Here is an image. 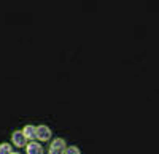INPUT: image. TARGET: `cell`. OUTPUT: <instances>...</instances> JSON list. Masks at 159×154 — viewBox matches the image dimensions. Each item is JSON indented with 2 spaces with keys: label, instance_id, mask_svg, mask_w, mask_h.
Here are the masks:
<instances>
[{
  "label": "cell",
  "instance_id": "6da1fadb",
  "mask_svg": "<svg viewBox=\"0 0 159 154\" xmlns=\"http://www.w3.org/2000/svg\"><path fill=\"white\" fill-rule=\"evenodd\" d=\"M64 148H65V142L62 138H56L49 148V154H64Z\"/></svg>",
  "mask_w": 159,
  "mask_h": 154
},
{
  "label": "cell",
  "instance_id": "7a4b0ae2",
  "mask_svg": "<svg viewBox=\"0 0 159 154\" xmlns=\"http://www.w3.org/2000/svg\"><path fill=\"white\" fill-rule=\"evenodd\" d=\"M37 137L40 138V140H49V137H51V130L48 129L46 125H38L37 127Z\"/></svg>",
  "mask_w": 159,
  "mask_h": 154
},
{
  "label": "cell",
  "instance_id": "3957f363",
  "mask_svg": "<svg viewBox=\"0 0 159 154\" xmlns=\"http://www.w3.org/2000/svg\"><path fill=\"white\" fill-rule=\"evenodd\" d=\"M13 145H16V146H25V135L24 132H13Z\"/></svg>",
  "mask_w": 159,
  "mask_h": 154
},
{
  "label": "cell",
  "instance_id": "277c9868",
  "mask_svg": "<svg viewBox=\"0 0 159 154\" xmlns=\"http://www.w3.org/2000/svg\"><path fill=\"white\" fill-rule=\"evenodd\" d=\"M27 154H43L42 145H38L37 142H32L27 145Z\"/></svg>",
  "mask_w": 159,
  "mask_h": 154
},
{
  "label": "cell",
  "instance_id": "5b68a950",
  "mask_svg": "<svg viewBox=\"0 0 159 154\" xmlns=\"http://www.w3.org/2000/svg\"><path fill=\"white\" fill-rule=\"evenodd\" d=\"M22 132H24L25 138H34V137H37V127H34V125H25Z\"/></svg>",
  "mask_w": 159,
  "mask_h": 154
},
{
  "label": "cell",
  "instance_id": "8992f818",
  "mask_svg": "<svg viewBox=\"0 0 159 154\" xmlns=\"http://www.w3.org/2000/svg\"><path fill=\"white\" fill-rule=\"evenodd\" d=\"M0 154H13L11 146L7 145V143H2V145H0Z\"/></svg>",
  "mask_w": 159,
  "mask_h": 154
},
{
  "label": "cell",
  "instance_id": "52a82bcc",
  "mask_svg": "<svg viewBox=\"0 0 159 154\" xmlns=\"http://www.w3.org/2000/svg\"><path fill=\"white\" fill-rule=\"evenodd\" d=\"M65 154H80V151H78V148H75V146H70L69 149H67V152Z\"/></svg>",
  "mask_w": 159,
  "mask_h": 154
},
{
  "label": "cell",
  "instance_id": "ba28073f",
  "mask_svg": "<svg viewBox=\"0 0 159 154\" xmlns=\"http://www.w3.org/2000/svg\"><path fill=\"white\" fill-rule=\"evenodd\" d=\"M13 154H19V152H13Z\"/></svg>",
  "mask_w": 159,
  "mask_h": 154
}]
</instances>
